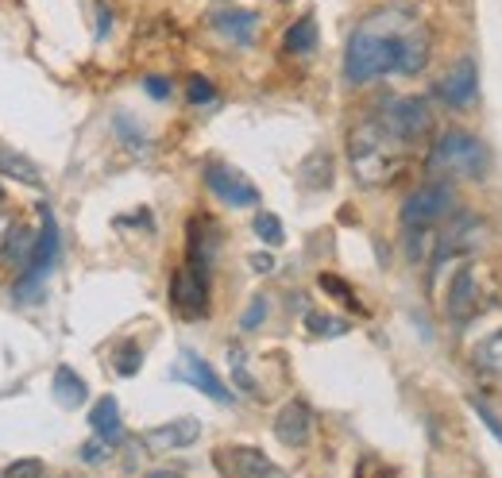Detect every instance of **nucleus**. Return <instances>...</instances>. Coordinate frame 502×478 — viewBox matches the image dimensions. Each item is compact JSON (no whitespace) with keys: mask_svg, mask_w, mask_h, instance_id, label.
I'll return each mask as SVG.
<instances>
[{"mask_svg":"<svg viewBox=\"0 0 502 478\" xmlns=\"http://www.w3.org/2000/svg\"><path fill=\"white\" fill-rule=\"evenodd\" d=\"M418 23V16H410L406 8H383L352 32V42L344 51V78L364 85L375 81L383 74L398 70V51H402V35Z\"/></svg>","mask_w":502,"mask_h":478,"instance_id":"nucleus-1","label":"nucleus"},{"mask_svg":"<svg viewBox=\"0 0 502 478\" xmlns=\"http://www.w3.org/2000/svg\"><path fill=\"white\" fill-rule=\"evenodd\" d=\"M410 147L398 132H391L379 116H371V120L355 124L352 136H348V163H352V173L360 185H371V190H379V185H391L402 170H406V158H410Z\"/></svg>","mask_w":502,"mask_h":478,"instance_id":"nucleus-2","label":"nucleus"},{"mask_svg":"<svg viewBox=\"0 0 502 478\" xmlns=\"http://www.w3.org/2000/svg\"><path fill=\"white\" fill-rule=\"evenodd\" d=\"M429 170L444 173V178H483L487 173V147L471 136V132H444L440 139H433V151H429Z\"/></svg>","mask_w":502,"mask_h":478,"instance_id":"nucleus-3","label":"nucleus"},{"mask_svg":"<svg viewBox=\"0 0 502 478\" xmlns=\"http://www.w3.org/2000/svg\"><path fill=\"white\" fill-rule=\"evenodd\" d=\"M39 220H43V231L35 239V255L27 270L20 274V286H16V301H35L47 274L54 270V258H59V228H54V212L47 205H39Z\"/></svg>","mask_w":502,"mask_h":478,"instance_id":"nucleus-4","label":"nucleus"},{"mask_svg":"<svg viewBox=\"0 0 502 478\" xmlns=\"http://www.w3.org/2000/svg\"><path fill=\"white\" fill-rule=\"evenodd\" d=\"M452 209H456L452 185L433 182V185H421L418 193H410V201L402 205V224H406L410 231H429V228H437Z\"/></svg>","mask_w":502,"mask_h":478,"instance_id":"nucleus-5","label":"nucleus"},{"mask_svg":"<svg viewBox=\"0 0 502 478\" xmlns=\"http://www.w3.org/2000/svg\"><path fill=\"white\" fill-rule=\"evenodd\" d=\"M375 116L406 143H418L433 132V112H429V105L421 97H394V100H386Z\"/></svg>","mask_w":502,"mask_h":478,"instance_id":"nucleus-6","label":"nucleus"},{"mask_svg":"<svg viewBox=\"0 0 502 478\" xmlns=\"http://www.w3.org/2000/svg\"><path fill=\"white\" fill-rule=\"evenodd\" d=\"M483 289H479V270L471 263H460L449 282V294H444V313H449V321L456 324H468L471 316L483 309Z\"/></svg>","mask_w":502,"mask_h":478,"instance_id":"nucleus-7","label":"nucleus"},{"mask_svg":"<svg viewBox=\"0 0 502 478\" xmlns=\"http://www.w3.org/2000/svg\"><path fill=\"white\" fill-rule=\"evenodd\" d=\"M170 379H175V382H190L194 389H201V394L213 398L217 405H228V401H232V389H228V386L217 379V370H213L205 359L194 355V351H182V355H178V363L170 367Z\"/></svg>","mask_w":502,"mask_h":478,"instance_id":"nucleus-8","label":"nucleus"},{"mask_svg":"<svg viewBox=\"0 0 502 478\" xmlns=\"http://www.w3.org/2000/svg\"><path fill=\"white\" fill-rule=\"evenodd\" d=\"M213 463H217L221 474H232V478H279L282 467L279 463H270L260 447H224V452L213 455Z\"/></svg>","mask_w":502,"mask_h":478,"instance_id":"nucleus-9","label":"nucleus"},{"mask_svg":"<svg viewBox=\"0 0 502 478\" xmlns=\"http://www.w3.org/2000/svg\"><path fill=\"white\" fill-rule=\"evenodd\" d=\"M170 305H175L182 316H190V321L209 313V286H205V274L197 267H182L175 274V282H170Z\"/></svg>","mask_w":502,"mask_h":478,"instance_id":"nucleus-10","label":"nucleus"},{"mask_svg":"<svg viewBox=\"0 0 502 478\" xmlns=\"http://www.w3.org/2000/svg\"><path fill=\"white\" fill-rule=\"evenodd\" d=\"M201 436V421L197 417H175V421L166 425H155L143 432V447L155 455H166V452H185V447H194Z\"/></svg>","mask_w":502,"mask_h":478,"instance_id":"nucleus-11","label":"nucleus"},{"mask_svg":"<svg viewBox=\"0 0 502 478\" xmlns=\"http://www.w3.org/2000/svg\"><path fill=\"white\" fill-rule=\"evenodd\" d=\"M205 185L213 190V197L224 201V205L232 209H251L260 205V190L243 178L240 170H228V166H209L205 170Z\"/></svg>","mask_w":502,"mask_h":478,"instance_id":"nucleus-12","label":"nucleus"},{"mask_svg":"<svg viewBox=\"0 0 502 478\" xmlns=\"http://www.w3.org/2000/svg\"><path fill=\"white\" fill-rule=\"evenodd\" d=\"M483 239V224L476 216H456L452 228L437 231V243H433V263H449V255H468L476 243Z\"/></svg>","mask_w":502,"mask_h":478,"instance_id":"nucleus-13","label":"nucleus"},{"mask_svg":"<svg viewBox=\"0 0 502 478\" xmlns=\"http://www.w3.org/2000/svg\"><path fill=\"white\" fill-rule=\"evenodd\" d=\"M476 93H479V70L471 58H460V62L437 81V97L452 108H468L471 100H476Z\"/></svg>","mask_w":502,"mask_h":478,"instance_id":"nucleus-14","label":"nucleus"},{"mask_svg":"<svg viewBox=\"0 0 502 478\" xmlns=\"http://www.w3.org/2000/svg\"><path fill=\"white\" fill-rule=\"evenodd\" d=\"M313 432V413L306 401H286L279 417H275V436L286 444V447H301L309 440Z\"/></svg>","mask_w":502,"mask_h":478,"instance_id":"nucleus-15","label":"nucleus"},{"mask_svg":"<svg viewBox=\"0 0 502 478\" xmlns=\"http://www.w3.org/2000/svg\"><path fill=\"white\" fill-rule=\"evenodd\" d=\"M429 62V32L421 27V20L402 35V51H398V74H421Z\"/></svg>","mask_w":502,"mask_h":478,"instance_id":"nucleus-16","label":"nucleus"},{"mask_svg":"<svg viewBox=\"0 0 502 478\" xmlns=\"http://www.w3.org/2000/svg\"><path fill=\"white\" fill-rule=\"evenodd\" d=\"M90 428L97 432L105 444H117L124 436V425H120V405L117 398H100L93 405V413H90Z\"/></svg>","mask_w":502,"mask_h":478,"instance_id":"nucleus-17","label":"nucleus"},{"mask_svg":"<svg viewBox=\"0 0 502 478\" xmlns=\"http://www.w3.org/2000/svg\"><path fill=\"white\" fill-rule=\"evenodd\" d=\"M85 398H90V386H85V379L74 367L54 370V401H59L62 409H78V405H85Z\"/></svg>","mask_w":502,"mask_h":478,"instance_id":"nucleus-18","label":"nucleus"},{"mask_svg":"<svg viewBox=\"0 0 502 478\" xmlns=\"http://www.w3.org/2000/svg\"><path fill=\"white\" fill-rule=\"evenodd\" d=\"M213 27H217L221 35L236 39V42H251L255 39V12H248V8L213 12Z\"/></svg>","mask_w":502,"mask_h":478,"instance_id":"nucleus-19","label":"nucleus"},{"mask_svg":"<svg viewBox=\"0 0 502 478\" xmlns=\"http://www.w3.org/2000/svg\"><path fill=\"white\" fill-rule=\"evenodd\" d=\"M0 173H8V178L20 182V185H32V190H39V185H43V173H39V166L32 163V158L5 147V143H0Z\"/></svg>","mask_w":502,"mask_h":478,"instance_id":"nucleus-20","label":"nucleus"},{"mask_svg":"<svg viewBox=\"0 0 502 478\" xmlns=\"http://www.w3.org/2000/svg\"><path fill=\"white\" fill-rule=\"evenodd\" d=\"M282 47H286V54H309L313 47H317V20L301 16L298 23H290L286 35H282Z\"/></svg>","mask_w":502,"mask_h":478,"instance_id":"nucleus-21","label":"nucleus"},{"mask_svg":"<svg viewBox=\"0 0 502 478\" xmlns=\"http://www.w3.org/2000/svg\"><path fill=\"white\" fill-rule=\"evenodd\" d=\"M471 363H476L483 374H491V379H502V332H491L487 340L476 343Z\"/></svg>","mask_w":502,"mask_h":478,"instance_id":"nucleus-22","label":"nucleus"},{"mask_svg":"<svg viewBox=\"0 0 502 478\" xmlns=\"http://www.w3.org/2000/svg\"><path fill=\"white\" fill-rule=\"evenodd\" d=\"M228 367H232V382L243 389V394H248V398L260 394V386H255L251 370H248V355H243L240 347H228Z\"/></svg>","mask_w":502,"mask_h":478,"instance_id":"nucleus-23","label":"nucleus"},{"mask_svg":"<svg viewBox=\"0 0 502 478\" xmlns=\"http://www.w3.org/2000/svg\"><path fill=\"white\" fill-rule=\"evenodd\" d=\"M255 236H260L263 243H270V248H279V243L286 239L282 236V220L275 212H260V216H255Z\"/></svg>","mask_w":502,"mask_h":478,"instance_id":"nucleus-24","label":"nucleus"},{"mask_svg":"<svg viewBox=\"0 0 502 478\" xmlns=\"http://www.w3.org/2000/svg\"><path fill=\"white\" fill-rule=\"evenodd\" d=\"M306 324L313 336H344L348 332V321H340V316H321V313H309Z\"/></svg>","mask_w":502,"mask_h":478,"instance_id":"nucleus-25","label":"nucleus"},{"mask_svg":"<svg viewBox=\"0 0 502 478\" xmlns=\"http://www.w3.org/2000/svg\"><path fill=\"white\" fill-rule=\"evenodd\" d=\"M143 367V351H139V347L136 343H124L120 347V355H117V370L124 374V379H132V374Z\"/></svg>","mask_w":502,"mask_h":478,"instance_id":"nucleus-26","label":"nucleus"},{"mask_svg":"<svg viewBox=\"0 0 502 478\" xmlns=\"http://www.w3.org/2000/svg\"><path fill=\"white\" fill-rule=\"evenodd\" d=\"M317 286H321V289H328V294H333L336 301H348V305H355V297H352V286L344 282V278H336V274H321V278H317Z\"/></svg>","mask_w":502,"mask_h":478,"instance_id":"nucleus-27","label":"nucleus"},{"mask_svg":"<svg viewBox=\"0 0 502 478\" xmlns=\"http://www.w3.org/2000/svg\"><path fill=\"white\" fill-rule=\"evenodd\" d=\"M263 316H267V301H263V297H255L251 305H248V313H243L240 328H243V332H255V328L263 324Z\"/></svg>","mask_w":502,"mask_h":478,"instance_id":"nucleus-28","label":"nucleus"},{"mask_svg":"<svg viewBox=\"0 0 502 478\" xmlns=\"http://www.w3.org/2000/svg\"><path fill=\"white\" fill-rule=\"evenodd\" d=\"M185 93H190L194 105H209V100L217 97V89H213V85H209L205 78H190V89H185Z\"/></svg>","mask_w":502,"mask_h":478,"instance_id":"nucleus-29","label":"nucleus"},{"mask_svg":"<svg viewBox=\"0 0 502 478\" xmlns=\"http://www.w3.org/2000/svg\"><path fill=\"white\" fill-rule=\"evenodd\" d=\"M5 474H8V478H20V474H43V463H39V459H20V463H8Z\"/></svg>","mask_w":502,"mask_h":478,"instance_id":"nucleus-30","label":"nucleus"},{"mask_svg":"<svg viewBox=\"0 0 502 478\" xmlns=\"http://www.w3.org/2000/svg\"><path fill=\"white\" fill-rule=\"evenodd\" d=\"M471 409H476V413H479V421H483L487 428H491V432H495V436H498V444H502V421H498V417H495L491 409H483V405H479V401H471Z\"/></svg>","mask_w":502,"mask_h":478,"instance_id":"nucleus-31","label":"nucleus"},{"mask_svg":"<svg viewBox=\"0 0 502 478\" xmlns=\"http://www.w3.org/2000/svg\"><path fill=\"white\" fill-rule=\"evenodd\" d=\"M143 89H147L155 100H163V97H170V81H163V78H143Z\"/></svg>","mask_w":502,"mask_h":478,"instance_id":"nucleus-32","label":"nucleus"},{"mask_svg":"<svg viewBox=\"0 0 502 478\" xmlns=\"http://www.w3.org/2000/svg\"><path fill=\"white\" fill-rule=\"evenodd\" d=\"M105 455H109V447L100 444V440H90V444L81 447V459H85V463H100V459H105Z\"/></svg>","mask_w":502,"mask_h":478,"instance_id":"nucleus-33","label":"nucleus"},{"mask_svg":"<svg viewBox=\"0 0 502 478\" xmlns=\"http://www.w3.org/2000/svg\"><path fill=\"white\" fill-rule=\"evenodd\" d=\"M251 267L260 274H270V270H275V258H270V255H251Z\"/></svg>","mask_w":502,"mask_h":478,"instance_id":"nucleus-34","label":"nucleus"},{"mask_svg":"<svg viewBox=\"0 0 502 478\" xmlns=\"http://www.w3.org/2000/svg\"><path fill=\"white\" fill-rule=\"evenodd\" d=\"M97 16H100V23H97V35H105V32H109V23H112V12H109L105 5H97Z\"/></svg>","mask_w":502,"mask_h":478,"instance_id":"nucleus-35","label":"nucleus"},{"mask_svg":"<svg viewBox=\"0 0 502 478\" xmlns=\"http://www.w3.org/2000/svg\"><path fill=\"white\" fill-rule=\"evenodd\" d=\"M8 236H12V220H8L5 212H0V251L8 248Z\"/></svg>","mask_w":502,"mask_h":478,"instance_id":"nucleus-36","label":"nucleus"},{"mask_svg":"<svg viewBox=\"0 0 502 478\" xmlns=\"http://www.w3.org/2000/svg\"><path fill=\"white\" fill-rule=\"evenodd\" d=\"M0 197H5V190H0Z\"/></svg>","mask_w":502,"mask_h":478,"instance_id":"nucleus-37","label":"nucleus"}]
</instances>
